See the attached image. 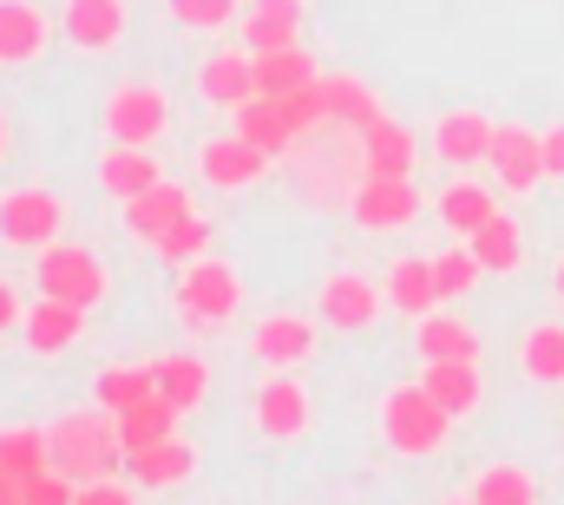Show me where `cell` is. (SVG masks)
Returning a JSON list of instances; mask_svg holds the SVG:
<instances>
[{"mask_svg":"<svg viewBox=\"0 0 564 505\" xmlns=\"http://www.w3.org/2000/svg\"><path fill=\"white\" fill-rule=\"evenodd\" d=\"M46 447H53V466L73 473L79 486L86 480H106V473H126V440H119V413H106L93 400V413H66L46 427Z\"/></svg>","mask_w":564,"mask_h":505,"instance_id":"cell-1","label":"cell"},{"mask_svg":"<svg viewBox=\"0 0 564 505\" xmlns=\"http://www.w3.org/2000/svg\"><path fill=\"white\" fill-rule=\"evenodd\" d=\"M381 433H388V447H394V453L426 460V453H440V447H446L453 413L426 394L421 380H408V387H388V400H381Z\"/></svg>","mask_w":564,"mask_h":505,"instance_id":"cell-2","label":"cell"},{"mask_svg":"<svg viewBox=\"0 0 564 505\" xmlns=\"http://www.w3.org/2000/svg\"><path fill=\"white\" fill-rule=\"evenodd\" d=\"M177 309H184L197 329L230 322V315L243 309V282H237V269H230V262H217V256L184 262V276H177Z\"/></svg>","mask_w":564,"mask_h":505,"instance_id":"cell-3","label":"cell"},{"mask_svg":"<svg viewBox=\"0 0 564 505\" xmlns=\"http://www.w3.org/2000/svg\"><path fill=\"white\" fill-rule=\"evenodd\" d=\"M33 282H40V296L99 309V296H106V262L86 250V244H46L40 262H33Z\"/></svg>","mask_w":564,"mask_h":505,"instance_id":"cell-4","label":"cell"},{"mask_svg":"<svg viewBox=\"0 0 564 505\" xmlns=\"http://www.w3.org/2000/svg\"><path fill=\"white\" fill-rule=\"evenodd\" d=\"M59 224H66V204H59L53 191H40V184L0 197V237H7L13 250H46V244H59Z\"/></svg>","mask_w":564,"mask_h":505,"instance_id":"cell-5","label":"cell"},{"mask_svg":"<svg viewBox=\"0 0 564 505\" xmlns=\"http://www.w3.org/2000/svg\"><path fill=\"white\" fill-rule=\"evenodd\" d=\"M421 211L426 204H421V191H414V178H368L361 171V184L348 191V217L361 230H408Z\"/></svg>","mask_w":564,"mask_h":505,"instance_id":"cell-6","label":"cell"},{"mask_svg":"<svg viewBox=\"0 0 564 505\" xmlns=\"http://www.w3.org/2000/svg\"><path fill=\"white\" fill-rule=\"evenodd\" d=\"M171 126V99L158 86H119L106 99V138L112 144H158Z\"/></svg>","mask_w":564,"mask_h":505,"instance_id":"cell-7","label":"cell"},{"mask_svg":"<svg viewBox=\"0 0 564 505\" xmlns=\"http://www.w3.org/2000/svg\"><path fill=\"white\" fill-rule=\"evenodd\" d=\"M315 315H322L335 335H361V329H375V315H381V282H368V276H355V269H335V276L322 282V296H315Z\"/></svg>","mask_w":564,"mask_h":505,"instance_id":"cell-8","label":"cell"},{"mask_svg":"<svg viewBox=\"0 0 564 505\" xmlns=\"http://www.w3.org/2000/svg\"><path fill=\"white\" fill-rule=\"evenodd\" d=\"M492 178L506 184V191H539L545 184V138L525 126H499L492 131Z\"/></svg>","mask_w":564,"mask_h":505,"instance_id":"cell-9","label":"cell"},{"mask_svg":"<svg viewBox=\"0 0 564 505\" xmlns=\"http://www.w3.org/2000/svg\"><path fill=\"white\" fill-rule=\"evenodd\" d=\"M197 171H204V184H217V191H243V184H257V178L270 171V151L250 144L243 131H230V138H210V144L197 151Z\"/></svg>","mask_w":564,"mask_h":505,"instance_id":"cell-10","label":"cell"},{"mask_svg":"<svg viewBox=\"0 0 564 505\" xmlns=\"http://www.w3.org/2000/svg\"><path fill=\"white\" fill-rule=\"evenodd\" d=\"M79 335H86V309L79 302H59V296H40L26 309V322H20V342L33 355H66Z\"/></svg>","mask_w":564,"mask_h":505,"instance_id":"cell-11","label":"cell"},{"mask_svg":"<svg viewBox=\"0 0 564 505\" xmlns=\"http://www.w3.org/2000/svg\"><path fill=\"white\" fill-rule=\"evenodd\" d=\"M126 473H132V486H144V493H164V486H184L191 473H197V447L191 440H151V447H139V453H126Z\"/></svg>","mask_w":564,"mask_h":505,"instance_id":"cell-12","label":"cell"},{"mask_svg":"<svg viewBox=\"0 0 564 505\" xmlns=\"http://www.w3.org/2000/svg\"><path fill=\"white\" fill-rule=\"evenodd\" d=\"M59 26L79 53H112L126 40V0H66Z\"/></svg>","mask_w":564,"mask_h":505,"instance_id":"cell-13","label":"cell"},{"mask_svg":"<svg viewBox=\"0 0 564 505\" xmlns=\"http://www.w3.org/2000/svg\"><path fill=\"white\" fill-rule=\"evenodd\" d=\"M361 171L368 178H414V131L388 112L361 126Z\"/></svg>","mask_w":564,"mask_h":505,"instance_id":"cell-14","label":"cell"},{"mask_svg":"<svg viewBox=\"0 0 564 505\" xmlns=\"http://www.w3.org/2000/svg\"><path fill=\"white\" fill-rule=\"evenodd\" d=\"M197 99L237 112L243 99H257V53H217L197 66Z\"/></svg>","mask_w":564,"mask_h":505,"instance_id":"cell-15","label":"cell"},{"mask_svg":"<svg viewBox=\"0 0 564 505\" xmlns=\"http://www.w3.org/2000/svg\"><path fill=\"white\" fill-rule=\"evenodd\" d=\"M191 217V191L184 184H171V178H158L151 191H139L132 204H126V230L132 237H144V244H158L171 224H184Z\"/></svg>","mask_w":564,"mask_h":505,"instance_id":"cell-16","label":"cell"},{"mask_svg":"<svg viewBox=\"0 0 564 505\" xmlns=\"http://www.w3.org/2000/svg\"><path fill=\"white\" fill-rule=\"evenodd\" d=\"M302 427H308V394L276 368V375L257 387V433L263 440H295Z\"/></svg>","mask_w":564,"mask_h":505,"instance_id":"cell-17","label":"cell"},{"mask_svg":"<svg viewBox=\"0 0 564 505\" xmlns=\"http://www.w3.org/2000/svg\"><path fill=\"white\" fill-rule=\"evenodd\" d=\"M492 119L486 112H473V106H459V112H446L440 126H433V151L446 158V164H486L492 158Z\"/></svg>","mask_w":564,"mask_h":505,"instance_id":"cell-18","label":"cell"},{"mask_svg":"<svg viewBox=\"0 0 564 505\" xmlns=\"http://www.w3.org/2000/svg\"><path fill=\"white\" fill-rule=\"evenodd\" d=\"M230 119H237L230 131H243L250 144H263L270 158H282V151H289V144L302 138V126H295V112H289V99H263V93H257V99H243V106H237Z\"/></svg>","mask_w":564,"mask_h":505,"instance_id":"cell-19","label":"cell"},{"mask_svg":"<svg viewBox=\"0 0 564 505\" xmlns=\"http://www.w3.org/2000/svg\"><path fill=\"white\" fill-rule=\"evenodd\" d=\"M46 53V13L33 0H0V66H33Z\"/></svg>","mask_w":564,"mask_h":505,"instance_id":"cell-20","label":"cell"},{"mask_svg":"<svg viewBox=\"0 0 564 505\" xmlns=\"http://www.w3.org/2000/svg\"><path fill=\"white\" fill-rule=\"evenodd\" d=\"M308 348H315V329L302 315H270L250 329V355L263 368H295V362H308Z\"/></svg>","mask_w":564,"mask_h":505,"instance_id":"cell-21","label":"cell"},{"mask_svg":"<svg viewBox=\"0 0 564 505\" xmlns=\"http://www.w3.org/2000/svg\"><path fill=\"white\" fill-rule=\"evenodd\" d=\"M151 184H158V158H151L144 144H112V151L99 158V191H106L112 204H132Z\"/></svg>","mask_w":564,"mask_h":505,"instance_id":"cell-22","label":"cell"},{"mask_svg":"<svg viewBox=\"0 0 564 505\" xmlns=\"http://www.w3.org/2000/svg\"><path fill=\"white\" fill-rule=\"evenodd\" d=\"M322 73H315V60H308V46H270V53H257V93L263 99H295L302 86H315Z\"/></svg>","mask_w":564,"mask_h":505,"instance_id":"cell-23","label":"cell"},{"mask_svg":"<svg viewBox=\"0 0 564 505\" xmlns=\"http://www.w3.org/2000/svg\"><path fill=\"white\" fill-rule=\"evenodd\" d=\"M446 296H440V276H433V256H401L388 269V309L401 315H433Z\"/></svg>","mask_w":564,"mask_h":505,"instance_id":"cell-24","label":"cell"},{"mask_svg":"<svg viewBox=\"0 0 564 505\" xmlns=\"http://www.w3.org/2000/svg\"><path fill=\"white\" fill-rule=\"evenodd\" d=\"M421 387L459 420V413H473L479 407V394H486V380H479V362H421Z\"/></svg>","mask_w":564,"mask_h":505,"instance_id":"cell-25","label":"cell"},{"mask_svg":"<svg viewBox=\"0 0 564 505\" xmlns=\"http://www.w3.org/2000/svg\"><path fill=\"white\" fill-rule=\"evenodd\" d=\"M414 355L421 362H479V335L453 315H414Z\"/></svg>","mask_w":564,"mask_h":505,"instance_id":"cell-26","label":"cell"},{"mask_svg":"<svg viewBox=\"0 0 564 505\" xmlns=\"http://www.w3.org/2000/svg\"><path fill=\"white\" fill-rule=\"evenodd\" d=\"M237 26H243V46H250V53L289 46V40L302 33V0H250Z\"/></svg>","mask_w":564,"mask_h":505,"instance_id":"cell-27","label":"cell"},{"mask_svg":"<svg viewBox=\"0 0 564 505\" xmlns=\"http://www.w3.org/2000/svg\"><path fill=\"white\" fill-rule=\"evenodd\" d=\"M486 217H499V204H492V191H486V184L459 178V184H446V191H440V224H446L453 237H473Z\"/></svg>","mask_w":564,"mask_h":505,"instance_id":"cell-28","label":"cell"},{"mask_svg":"<svg viewBox=\"0 0 564 505\" xmlns=\"http://www.w3.org/2000/svg\"><path fill=\"white\" fill-rule=\"evenodd\" d=\"M466 244H473V256H479L492 276H512V269L525 262V237H519V224H512L506 211H499V217H486V224H479Z\"/></svg>","mask_w":564,"mask_h":505,"instance_id":"cell-29","label":"cell"},{"mask_svg":"<svg viewBox=\"0 0 564 505\" xmlns=\"http://www.w3.org/2000/svg\"><path fill=\"white\" fill-rule=\"evenodd\" d=\"M158 368V394L177 407V413H191L204 394H210V368L197 362V355H164V362H151Z\"/></svg>","mask_w":564,"mask_h":505,"instance_id":"cell-30","label":"cell"},{"mask_svg":"<svg viewBox=\"0 0 564 505\" xmlns=\"http://www.w3.org/2000/svg\"><path fill=\"white\" fill-rule=\"evenodd\" d=\"M171 433H177V407H171L164 394H151V400H139V407L119 413V440H126V453H139V447H151V440H171Z\"/></svg>","mask_w":564,"mask_h":505,"instance_id":"cell-31","label":"cell"},{"mask_svg":"<svg viewBox=\"0 0 564 505\" xmlns=\"http://www.w3.org/2000/svg\"><path fill=\"white\" fill-rule=\"evenodd\" d=\"M151 394H158V368H151V362H144V368H126V362H119V368H106V375L93 380V400H99L106 413H126V407H139Z\"/></svg>","mask_w":564,"mask_h":505,"instance_id":"cell-32","label":"cell"},{"mask_svg":"<svg viewBox=\"0 0 564 505\" xmlns=\"http://www.w3.org/2000/svg\"><path fill=\"white\" fill-rule=\"evenodd\" d=\"M315 99H322V119H348L355 131L381 112V106H375V93H368L361 79H315Z\"/></svg>","mask_w":564,"mask_h":505,"instance_id":"cell-33","label":"cell"},{"mask_svg":"<svg viewBox=\"0 0 564 505\" xmlns=\"http://www.w3.org/2000/svg\"><path fill=\"white\" fill-rule=\"evenodd\" d=\"M0 466H7V473H20V480H33L40 466H53L46 427H13V433H0Z\"/></svg>","mask_w":564,"mask_h":505,"instance_id":"cell-34","label":"cell"},{"mask_svg":"<svg viewBox=\"0 0 564 505\" xmlns=\"http://www.w3.org/2000/svg\"><path fill=\"white\" fill-rule=\"evenodd\" d=\"M473 499L479 505H532L539 499V486H532L525 466H486V473L473 480Z\"/></svg>","mask_w":564,"mask_h":505,"instance_id":"cell-35","label":"cell"},{"mask_svg":"<svg viewBox=\"0 0 564 505\" xmlns=\"http://www.w3.org/2000/svg\"><path fill=\"white\" fill-rule=\"evenodd\" d=\"M519 362H525V375L532 380H545V387H558L564 380V329H532L525 335V348H519Z\"/></svg>","mask_w":564,"mask_h":505,"instance_id":"cell-36","label":"cell"},{"mask_svg":"<svg viewBox=\"0 0 564 505\" xmlns=\"http://www.w3.org/2000/svg\"><path fill=\"white\" fill-rule=\"evenodd\" d=\"M433 276H440V296L453 302V296H466V289L486 276V262H479V256H473V244L459 237V250H440V256H433Z\"/></svg>","mask_w":564,"mask_h":505,"instance_id":"cell-37","label":"cell"},{"mask_svg":"<svg viewBox=\"0 0 564 505\" xmlns=\"http://www.w3.org/2000/svg\"><path fill=\"white\" fill-rule=\"evenodd\" d=\"M164 7H171V20L191 26V33H217V26L243 20V0H164Z\"/></svg>","mask_w":564,"mask_h":505,"instance_id":"cell-38","label":"cell"},{"mask_svg":"<svg viewBox=\"0 0 564 505\" xmlns=\"http://www.w3.org/2000/svg\"><path fill=\"white\" fill-rule=\"evenodd\" d=\"M151 250L164 256V262H197V256L210 250V224H204V217L191 211V217H184V224H171V230H164V237H158Z\"/></svg>","mask_w":564,"mask_h":505,"instance_id":"cell-39","label":"cell"},{"mask_svg":"<svg viewBox=\"0 0 564 505\" xmlns=\"http://www.w3.org/2000/svg\"><path fill=\"white\" fill-rule=\"evenodd\" d=\"M126 480H132V473H106V480H86V486H79V505H119V499H126Z\"/></svg>","mask_w":564,"mask_h":505,"instance_id":"cell-40","label":"cell"},{"mask_svg":"<svg viewBox=\"0 0 564 505\" xmlns=\"http://www.w3.org/2000/svg\"><path fill=\"white\" fill-rule=\"evenodd\" d=\"M545 178H564V126L545 131Z\"/></svg>","mask_w":564,"mask_h":505,"instance_id":"cell-41","label":"cell"},{"mask_svg":"<svg viewBox=\"0 0 564 505\" xmlns=\"http://www.w3.org/2000/svg\"><path fill=\"white\" fill-rule=\"evenodd\" d=\"M13 322H20V296H13V289H7V282H0V335H7V329H13Z\"/></svg>","mask_w":564,"mask_h":505,"instance_id":"cell-42","label":"cell"},{"mask_svg":"<svg viewBox=\"0 0 564 505\" xmlns=\"http://www.w3.org/2000/svg\"><path fill=\"white\" fill-rule=\"evenodd\" d=\"M552 289H558V302H564V262H558V276H552Z\"/></svg>","mask_w":564,"mask_h":505,"instance_id":"cell-43","label":"cell"},{"mask_svg":"<svg viewBox=\"0 0 564 505\" xmlns=\"http://www.w3.org/2000/svg\"><path fill=\"white\" fill-rule=\"evenodd\" d=\"M0 158H7V112H0Z\"/></svg>","mask_w":564,"mask_h":505,"instance_id":"cell-44","label":"cell"}]
</instances>
